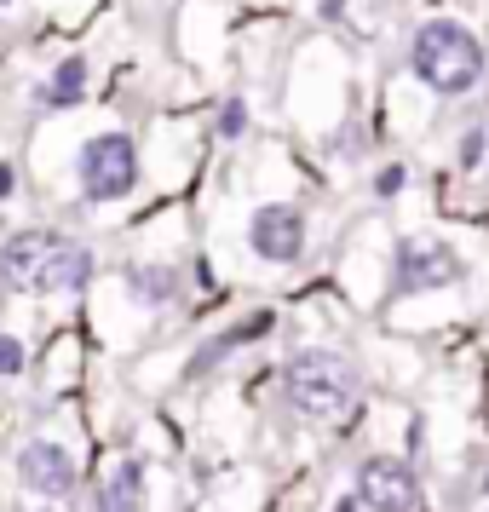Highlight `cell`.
Here are the masks:
<instances>
[{
    "label": "cell",
    "mask_w": 489,
    "mask_h": 512,
    "mask_svg": "<svg viewBox=\"0 0 489 512\" xmlns=\"http://www.w3.org/2000/svg\"><path fill=\"white\" fill-rule=\"evenodd\" d=\"M213 133H219V139H242V133H248V104H242V98H225V104H219V121H213Z\"/></svg>",
    "instance_id": "cell-14"
},
{
    "label": "cell",
    "mask_w": 489,
    "mask_h": 512,
    "mask_svg": "<svg viewBox=\"0 0 489 512\" xmlns=\"http://www.w3.org/2000/svg\"><path fill=\"white\" fill-rule=\"evenodd\" d=\"M357 363L346 351H328V346H311V351H294L288 369H282V392L288 403L300 409L305 420H340L357 403Z\"/></svg>",
    "instance_id": "cell-2"
},
{
    "label": "cell",
    "mask_w": 489,
    "mask_h": 512,
    "mask_svg": "<svg viewBox=\"0 0 489 512\" xmlns=\"http://www.w3.org/2000/svg\"><path fill=\"white\" fill-rule=\"evenodd\" d=\"M52 248H58V231H47V225L12 231L6 236V248H0V271H6V282H12V288H35V277H41V265H47Z\"/></svg>",
    "instance_id": "cell-9"
},
{
    "label": "cell",
    "mask_w": 489,
    "mask_h": 512,
    "mask_svg": "<svg viewBox=\"0 0 489 512\" xmlns=\"http://www.w3.org/2000/svg\"><path fill=\"white\" fill-rule=\"evenodd\" d=\"M150 489H144V461L110 466V478H98V512H144Z\"/></svg>",
    "instance_id": "cell-10"
},
{
    "label": "cell",
    "mask_w": 489,
    "mask_h": 512,
    "mask_svg": "<svg viewBox=\"0 0 489 512\" xmlns=\"http://www.w3.org/2000/svg\"><path fill=\"white\" fill-rule=\"evenodd\" d=\"M18 478H24V489L52 495V501L75 495V484H81L75 455H70V449H58V443H47V438H35V443H24V449H18Z\"/></svg>",
    "instance_id": "cell-7"
},
{
    "label": "cell",
    "mask_w": 489,
    "mask_h": 512,
    "mask_svg": "<svg viewBox=\"0 0 489 512\" xmlns=\"http://www.w3.org/2000/svg\"><path fill=\"white\" fill-rule=\"evenodd\" d=\"M75 185L87 202H121L139 185V144L127 133H98L75 156Z\"/></svg>",
    "instance_id": "cell-3"
},
{
    "label": "cell",
    "mask_w": 489,
    "mask_h": 512,
    "mask_svg": "<svg viewBox=\"0 0 489 512\" xmlns=\"http://www.w3.org/2000/svg\"><path fill=\"white\" fill-rule=\"evenodd\" d=\"M484 70H489L484 41L466 24H455V18H426L409 35V75H415L420 87H432V93L461 98L484 81Z\"/></svg>",
    "instance_id": "cell-1"
},
{
    "label": "cell",
    "mask_w": 489,
    "mask_h": 512,
    "mask_svg": "<svg viewBox=\"0 0 489 512\" xmlns=\"http://www.w3.org/2000/svg\"><path fill=\"white\" fill-rule=\"evenodd\" d=\"M449 282H461V259L455 248H443V242H403L397 248V265H392V288L397 294H432V288H449Z\"/></svg>",
    "instance_id": "cell-5"
},
{
    "label": "cell",
    "mask_w": 489,
    "mask_h": 512,
    "mask_svg": "<svg viewBox=\"0 0 489 512\" xmlns=\"http://www.w3.org/2000/svg\"><path fill=\"white\" fill-rule=\"evenodd\" d=\"M24 363H29L24 340L18 334H0V374H24Z\"/></svg>",
    "instance_id": "cell-15"
},
{
    "label": "cell",
    "mask_w": 489,
    "mask_h": 512,
    "mask_svg": "<svg viewBox=\"0 0 489 512\" xmlns=\"http://www.w3.org/2000/svg\"><path fill=\"white\" fill-rule=\"evenodd\" d=\"M12 185H18V173H12V167L0 162V202H6V196H12Z\"/></svg>",
    "instance_id": "cell-18"
},
{
    "label": "cell",
    "mask_w": 489,
    "mask_h": 512,
    "mask_svg": "<svg viewBox=\"0 0 489 512\" xmlns=\"http://www.w3.org/2000/svg\"><path fill=\"white\" fill-rule=\"evenodd\" d=\"M98 259L87 242H70V236H58V248L47 254L41 265V277H35V294H81L87 282H93Z\"/></svg>",
    "instance_id": "cell-8"
},
{
    "label": "cell",
    "mask_w": 489,
    "mask_h": 512,
    "mask_svg": "<svg viewBox=\"0 0 489 512\" xmlns=\"http://www.w3.org/2000/svg\"><path fill=\"white\" fill-rule=\"evenodd\" d=\"M259 334H271V311H254V317H248V323L225 328V334H219V340H213V346L202 351V357H196V369H213V363H225V357H231V351L254 346Z\"/></svg>",
    "instance_id": "cell-13"
},
{
    "label": "cell",
    "mask_w": 489,
    "mask_h": 512,
    "mask_svg": "<svg viewBox=\"0 0 489 512\" xmlns=\"http://www.w3.org/2000/svg\"><path fill=\"white\" fill-rule=\"evenodd\" d=\"M317 6H323V18H340L346 12V0H317Z\"/></svg>",
    "instance_id": "cell-19"
},
{
    "label": "cell",
    "mask_w": 489,
    "mask_h": 512,
    "mask_svg": "<svg viewBox=\"0 0 489 512\" xmlns=\"http://www.w3.org/2000/svg\"><path fill=\"white\" fill-rule=\"evenodd\" d=\"M478 162H484V127H472V133H461V167L472 173Z\"/></svg>",
    "instance_id": "cell-16"
},
{
    "label": "cell",
    "mask_w": 489,
    "mask_h": 512,
    "mask_svg": "<svg viewBox=\"0 0 489 512\" xmlns=\"http://www.w3.org/2000/svg\"><path fill=\"white\" fill-rule=\"evenodd\" d=\"M87 75H93L87 58H64V64L52 70V81L41 87V104H47V110H75L81 93H87Z\"/></svg>",
    "instance_id": "cell-12"
},
{
    "label": "cell",
    "mask_w": 489,
    "mask_h": 512,
    "mask_svg": "<svg viewBox=\"0 0 489 512\" xmlns=\"http://www.w3.org/2000/svg\"><path fill=\"white\" fill-rule=\"evenodd\" d=\"M127 294L139 305H150V311H162V305L179 300V271L173 265H133L127 271Z\"/></svg>",
    "instance_id": "cell-11"
},
{
    "label": "cell",
    "mask_w": 489,
    "mask_h": 512,
    "mask_svg": "<svg viewBox=\"0 0 489 512\" xmlns=\"http://www.w3.org/2000/svg\"><path fill=\"white\" fill-rule=\"evenodd\" d=\"M248 248H254L265 265H294L305 254V213L288 208V202H265L248 219Z\"/></svg>",
    "instance_id": "cell-6"
},
{
    "label": "cell",
    "mask_w": 489,
    "mask_h": 512,
    "mask_svg": "<svg viewBox=\"0 0 489 512\" xmlns=\"http://www.w3.org/2000/svg\"><path fill=\"white\" fill-rule=\"evenodd\" d=\"M351 495L369 512H415L420 507V472L403 455H369V461L357 466Z\"/></svg>",
    "instance_id": "cell-4"
},
{
    "label": "cell",
    "mask_w": 489,
    "mask_h": 512,
    "mask_svg": "<svg viewBox=\"0 0 489 512\" xmlns=\"http://www.w3.org/2000/svg\"><path fill=\"white\" fill-rule=\"evenodd\" d=\"M397 185H403V167H386V173H380V179H374V190H380V196H392Z\"/></svg>",
    "instance_id": "cell-17"
},
{
    "label": "cell",
    "mask_w": 489,
    "mask_h": 512,
    "mask_svg": "<svg viewBox=\"0 0 489 512\" xmlns=\"http://www.w3.org/2000/svg\"><path fill=\"white\" fill-rule=\"evenodd\" d=\"M334 512H363V501H357V495H346V501H334Z\"/></svg>",
    "instance_id": "cell-20"
}]
</instances>
